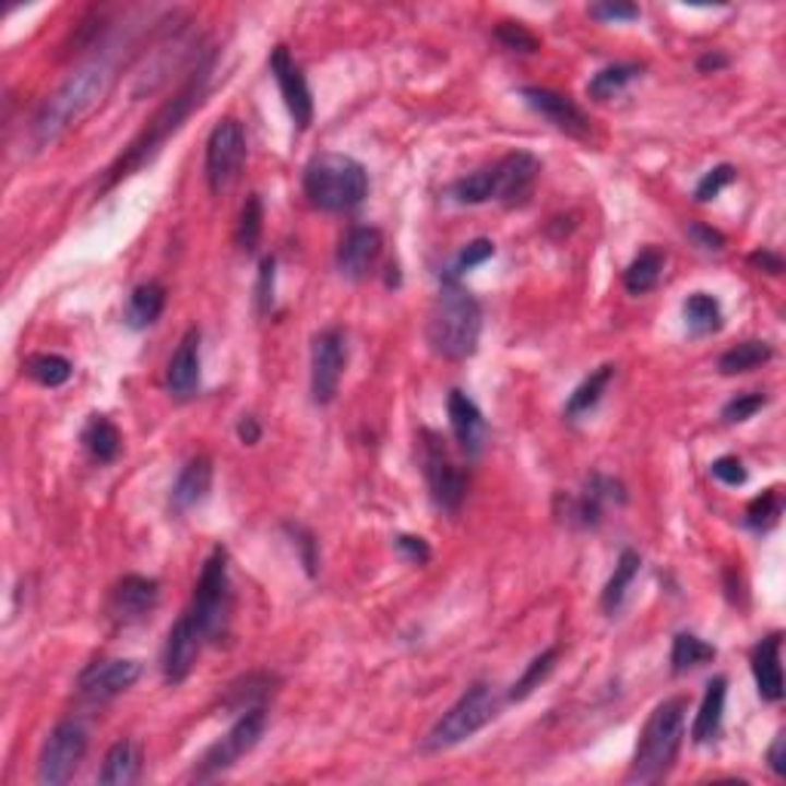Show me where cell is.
Segmentation results:
<instances>
[{"instance_id": "obj_1", "label": "cell", "mask_w": 786, "mask_h": 786, "mask_svg": "<svg viewBox=\"0 0 786 786\" xmlns=\"http://www.w3.org/2000/svg\"><path fill=\"white\" fill-rule=\"evenodd\" d=\"M213 66H215V56L210 52V56L191 71V78L181 83L179 93L172 98H166L164 105L157 108V115L147 120L145 130L132 139V145L123 151V157L111 166L108 184L127 179V176H132L135 169H142L147 160H154V154H157V151H160V147H164L166 142L184 127V120L194 115L196 108L206 102L210 81H213Z\"/></svg>"}, {"instance_id": "obj_2", "label": "cell", "mask_w": 786, "mask_h": 786, "mask_svg": "<svg viewBox=\"0 0 786 786\" xmlns=\"http://www.w3.org/2000/svg\"><path fill=\"white\" fill-rule=\"evenodd\" d=\"M108 86H111V68L105 62H90V66L78 68L34 115L32 145L47 147L52 142H59L71 127H78L83 117L105 98Z\"/></svg>"}, {"instance_id": "obj_3", "label": "cell", "mask_w": 786, "mask_h": 786, "mask_svg": "<svg viewBox=\"0 0 786 786\" xmlns=\"http://www.w3.org/2000/svg\"><path fill=\"white\" fill-rule=\"evenodd\" d=\"M427 344L442 360L474 357L483 335V308L458 283L442 279V293L427 313Z\"/></svg>"}, {"instance_id": "obj_4", "label": "cell", "mask_w": 786, "mask_h": 786, "mask_svg": "<svg viewBox=\"0 0 786 786\" xmlns=\"http://www.w3.org/2000/svg\"><path fill=\"white\" fill-rule=\"evenodd\" d=\"M686 713V698H670V701H664L652 710V716L639 735L636 755H633V765L627 774L630 784H657L670 774V769L676 765V755L682 750Z\"/></svg>"}, {"instance_id": "obj_5", "label": "cell", "mask_w": 786, "mask_h": 786, "mask_svg": "<svg viewBox=\"0 0 786 786\" xmlns=\"http://www.w3.org/2000/svg\"><path fill=\"white\" fill-rule=\"evenodd\" d=\"M305 196L311 200L313 210L323 213H350L357 210L369 194V172L360 160L347 154H317L305 166Z\"/></svg>"}, {"instance_id": "obj_6", "label": "cell", "mask_w": 786, "mask_h": 786, "mask_svg": "<svg viewBox=\"0 0 786 786\" xmlns=\"http://www.w3.org/2000/svg\"><path fill=\"white\" fill-rule=\"evenodd\" d=\"M495 716H498V694L491 691L489 682H474L427 731L425 750L427 753L452 750L464 740H471L476 731H483Z\"/></svg>"}, {"instance_id": "obj_7", "label": "cell", "mask_w": 786, "mask_h": 786, "mask_svg": "<svg viewBox=\"0 0 786 786\" xmlns=\"http://www.w3.org/2000/svg\"><path fill=\"white\" fill-rule=\"evenodd\" d=\"M230 606H234V599H230L228 550L215 547L203 562V572L194 587V603L188 608V615L194 618L206 642H222V636L228 633Z\"/></svg>"}, {"instance_id": "obj_8", "label": "cell", "mask_w": 786, "mask_h": 786, "mask_svg": "<svg viewBox=\"0 0 786 786\" xmlns=\"http://www.w3.org/2000/svg\"><path fill=\"white\" fill-rule=\"evenodd\" d=\"M264 706H252L237 716V722L228 728V735L222 740H215L206 753L200 755L194 769V781H213L218 774L230 771L246 753H252L259 747V740L264 735Z\"/></svg>"}, {"instance_id": "obj_9", "label": "cell", "mask_w": 786, "mask_h": 786, "mask_svg": "<svg viewBox=\"0 0 786 786\" xmlns=\"http://www.w3.org/2000/svg\"><path fill=\"white\" fill-rule=\"evenodd\" d=\"M418 442H421V471H425L433 504L442 513H458L461 504H464V495H467V479L455 467V461L449 458V449H445V442L437 430L425 427L418 433Z\"/></svg>"}, {"instance_id": "obj_10", "label": "cell", "mask_w": 786, "mask_h": 786, "mask_svg": "<svg viewBox=\"0 0 786 786\" xmlns=\"http://www.w3.org/2000/svg\"><path fill=\"white\" fill-rule=\"evenodd\" d=\"M90 747V737L78 719L59 722L49 737L44 740V750L37 759V784L40 786H62L74 777V771L81 769L83 755Z\"/></svg>"}, {"instance_id": "obj_11", "label": "cell", "mask_w": 786, "mask_h": 786, "mask_svg": "<svg viewBox=\"0 0 786 786\" xmlns=\"http://www.w3.org/2000/svg\"><path fill=\"white\" fill-rule=\"evenodd\" d=\"M246 164V132L237 117L218 120L206 139V181L213 194H225Z\"/></svg>"}, {"instance_id": "obj_12", "label": "cell", "mask_w": 786, "mask_h": 786, "mask_svg": "<svg viewBox=\"0 0 786 786\" xmlns=\"http://www.w3.org/2000/svg\"><path fill=\"white\" fill-rule=\"evenodd\" d=\"M342 329H323L311 344V396L317 406H329L338 388H342L344 360H347V347H344Z\"/></svg>"}, {"instance_id": "obj_13", "label": "cell", "mask_w": 786, "mask_h": 786, "mask_svg": "<svg viewBox=\"0 0 786 786\" xmlns=\"http://www.w3.org/2000/svg\"><path fill=\"white\" fill-rule=\"evenodd\" d=\"M520 98L535 115L544 117L550 127H557L559 132H565L572 139H590L593 123H590L587 111L574 98L562 96L557 90H547V86H523Z\"/></svg>"}, {"instance_id": "obj_14", "label": "cell", "mask_w": 786, "mask_h": 786, "mask_svg": "<svg viewBox=\"0 0 786 786\" xmlns=\"http://www.w3.org/2000/svg\"><path fill=\"white\" fill-rule=\"evenodd\" d=\"M267 66H271V74L279 86V96L286 102V111L293 117L295 130L305 132L313 123V96L305 71L295 66V59L286 47H274Z\"/></svg>"}, {"instance_id": "obj_15", "label": "cell", "mask_w": 786, "mask_h": 786, "mask_svg": "<svg viewBox=\"0 0 786 786\" xmlns=\"http://www.w3.org/2000/svg\"><path fill=\"white\" fill-rule=\"evenodd\" d=\"M538 176V157L528 154V151H513L504 160H498V164L491 166V184H495V196L491 200H498L508 210L523 206L525 200L532 196V191H535Z\"/></svg>"}, {"instance_id": "obj_16", "label": "cell", "mask_w": 786, "mask_h": 786, "mask_svg": "<svg viewBox=\"0 0 786 786\" xmlns=\"http://www.w3.org/2000/svg\"><path fill=\"white\" fill-rule=\"evenodd\" d=\"M160 603V584L145 574H127L120 577L108 599V618L117 627H132L151 618V611Z\"/></svg>"}, {"instance_id": "obj_17", "label": "cell", "mask_w": 786, "mask_h": 786, "mask_svg": "<svg viewBox=\"0 0 786 786\" xmlns=\"http://www.w3.org/2000/svg\"><path fill=\"white\" fill-rule=\"evenodd\" d=\"M142 676L139 660H98L90 664L78 679V691L86 704H108L117 694H123L127 688L135 686V679Z\"/></svg>"}, {"instance_id": "obj_18", "label": "cell", "mask_w": 786, "mask_h": 786, "mask_svg": "<svg viewBox=\"0 0 786 786\" xmlns=\"http://www.w3.org/2000/svg\"><path fill=\"white\" fill-rule=\"evenodd\" d=\"M203 633L200 627L194 623V618L184 611L179 621L172 623L169 636H166V648H164V676L169 686H181L191 670H194L196 657H200V648H203Z\"/></svg>"}, {"instance_id": "obj_19", "label": "cell", "mask_w": 786, "mask_h": 786, "mask_svg": "<svg viewBox=\"0 0 786 786\" xmlns=\"http://www.w3.org/2000/svg\"><path fill=\"white\" fill-rule=\"evenodd\" d=\"M381 249H384V237L378 228H350L344 234L342 246H338V255L335 264L342 271V277L347 279H366L372 274V267L381 259Z\"/></svg>"}, {"instance_id": "obj_20", "label": "cell", "mask_w": 786, "mask_h": 786, "mask_svg": "<svg viewBox=\"0 0 786 786\" xmlns=\"http://www.w3.org/2000/svg\"><path fill=\"white\" fill-rule=\"evenodd\" d=\"M166 388L176 400H191L200 391V329L191 326L181 335L176 354L166 366Z\"/></svg>"}, {"instance_id": "obj_21", "label": "cell", "mask_w": 786, "mask_h": 786, "mask_svg": "<svg viewBox=\"0 0 786 786\" xmlns=\"http://www.w3.org/2000/svg\"><path fill=\"white\" fill-rule=\"evenodd\" d=\"M449 425H452L461 452L467 458H476L486 445V418H483V412L474 400L458 388L449 393Z\"/></svg>"}, {"instance_id": "obj_22", "label": "cell", "mask_w": 786, "mask_h": 786, "mask_svg": "<svg viewBox=\"0 0 786 786\" xmlns=\"http://www.w3.org/2000/svg\"><path fill=\"white\" fill-rule=\"evenodd\" d=\"M781 648H784V633H771L753 648V676L759 698L777 704L784 698V667H781Z\"/></svg>"}, {"instance_id": "obj_23", "label": "cell", "mask_w": 786, "mask_h": 786, "mask_svg": "<svg viewBox=\"0 0 786 786\" xmlns=\"http://www.w3.org/2000/svg\"><path fill=\"white\" fill-rule=\"evenodd\" d=\"M210 489H213V461L206 455H196L181 467L179 479L172 483L169 504H172V510L184 513V510L196 508L210 495Z\"/></svg>"}, {"instance_id": "obj_24", "label": "cell", "mask_w": 786, "mask_h": 786, "mask_svg": "<svg viewBox=\"0 0 786 786\" xmlns=\"http://www.w3.org/2000/svg\"><path fill=\"white\" fill-rule=\"evenodd\" d=\"M725 698H728V679H725V676L710 679V686H706L704 691V701H701V710H698L694 725H691V740H694V743H710V740L719 737L722 719H725Z\"/></svg>"}, {"instance_id": "obj_25", "label": "cell", "mask_w": 786, "mask_h": 786, "mask_svg": "<svg viewBox=\"0 0 786 786\" xmlns=\"http://www.w3.org/2000/svg\"><path fill=\"white\" fill-rule=\"evenodd\" d=\"M166 308V289L160 283H142V286H135L130 295V301H127V313H123V323L135 332H142V329L154 326L157 320H160V313Z\"/></svg>"}, {"instance_id": "obj_26", "label": "cell", "mask_w": 786, "mask_h": 786, "mask_svg": "<svg viewBox=\"0 0 786 786\" xmlns=\"http://www.w3.org/2000/svg\"><path fill=\"white\" fill-rule=\"evenodd\" d=\"M142 771V759H139V747L132 740H117L108 750L102 771H98V784L102 786H130L139 781Z\"/></svg>"}, {"instance_id": "obj_27", "label": "cell", "mask_w": 786, "mask_h": 786, "mask_svg": "<svg viewBox=\"0 0 786 786\" xmlns=\"http://www.w3.org/2000/svg\"><path fill=\"white\" fill-rule=\"evenodd\" d=\"M664 264H667V255L660 249H655V246L642 249L636 259L627 264V271H623V289L630 295L652 293L660 283V277H664Z\"/></svg>"}, {"instance_id": "obj_28", "label": "cell", "mask_w": 786, "mask_h": 786, "mask_svg": "<svg viewBox=\"0 0 786 786\" xmlns=\"http://www.w3.org/2000/svg\"><path fill=\"white\" fill-rule=\"evenodd\" d=\"M81 442L83 449H86L98 464H111V461H117V455H120L123 437H120V430H117V425L111 418L93 415V418L86 421V427H83Z\"/></svg>"}, {"instance_id": "obj_29", "label": "cell", "mask_w": 786, "mask_h": 786, "mask_svg": "<svg viewBox=\"0 0 786 786\" xmlns=\"http://www.w3.org/2000/svg\"><path fill=\"white\" fill-rule=\"evenodd\" d=\"M611 378H615V366H611V362L599 366L593 376L584 378V381L574 388L572 396H569V403H565V418H569V421H577L581 415H587L590 409H596V403L603 400V393H606Z\"/></svg>"}, {"instance_id": "obj_30", "label": "cell", "mask_w": 786, "mask_h": 786, "mask_svg": "<svg viewBox=\"0 0 786 786\" xmlns=\"http://www.w3.org/2000/svg\"><path fill=\"white\" fill-rule=\"evenodd\" d=\"M639 569H642V557H639L636 550H623L618 565H615V574L608 577L606 590H603V608H606L608 615H618V611H621L623 599H627V590L636 581Z\"/></svg>"}, {"instance_id": "obj_31", "label": "cell", "mask_w": 786, "mask_h": 786, "mask_svg": "<svg viewBox=\"0 0 786 786\" xmlns=\"http://www.w3.org/2000/svg\"><path fill=\"white\" fill-rule=\"evenodd\" d=\"M642 78V66L636 62H618V66L603 68L599 74H593V81L587 83V96L596 102H608L618 93H623L633 81Z\"/></svg>"}, {"instance_id": "obj_32", "label": "cell", "mask_w": 786, "mask_h": 786, "mask_svg": "<svg viewBox=\"0 0 786 786\" xmlns=\"http://www.w3.org/2000/svg\"><path fill=\"white\" fill-rule=\"evenodd\" d=\"M710 660H716V648L704 642L701 636L694 633H679L672 639V652H670V667L676 676H682L688 670H698L704 667Z\"/></svg>"}, {"instance_id": "obj_33", "label": "cell", "mask_w": 786, "mask_h": 786, "mask_svg": "<svg viewBox=\"0 0 786 786\" xmlns=\"http://www.w3.org/2000/svg\"><path fill=\"white\" fill-rule=\"evenodd\" d=\"M774 357V347L769 342H743L725 350L719 357V372L722 376H743V372H753L759 366Z\"/></svg>"}, {"instance_id": "obj_34", "label": "cell", "mask_w": 786, "mask_h": 786, "mask_svg": "<svg viewBox=\"0 0 786 786\" xmlns=\"http://www.w3.org/2000/svg\"><path fill=\"white\" fill-rule=\"evenodd\" d=\"M686 323L691 335H710L722 329V305L710 293H694L686 298Z\"/></svg>"}, {"instance_id": "obj_35", "label": "cell", "mask_w": 786, "mask_h": 786, "mask_svg": "<svg viewBox=\"0 0 786 786\" xmlns=\"http://www.w3.org/2000/svg\"><path fill=\"white\" fill-rule=\"evenodd\" d=\"M262 230H264L262 196L249 194V196H246L243 210H240V218H237V230H234V240H237V246L243 249L246 255H252V252L259 249Z\"/></svg>"}, {"instance_id": "obj_36", "label": "cell", "mask_w": 786, "mask_h": 786, "mask_svg": "<svg viewBox=\"0 0 786 786\" xmlns=\"http://www.w3.org/2000/svg\"><path fill=\"white\" fill-rule=\"evenodd\" d=\"M25 372H28L37 384H44V388H62V384H68L74 366H71L66 357H59V354H34V357H28V362H25Z\"/></svg>"}, {"instance_id": "obj_37", "label": "cell", "mask_w": 786, "mask_h": 786, "mask_svg": "<svg viewBox=\"0 0 786 786\" xmlns=\"http://www.w3.org/2000/svg\"><path fill=\"white\" fill-rule=\"evenodd\" d=\"M557 657H559V648H547V652H540L528 667H525V672L513 682V688H510V701H525L535 688H540V682L553 672V667H557Z\"/></svg>"}, {"instance_id": "obj_38", "label": "cell", "mask_w": 786, "mask_h": 786, "mask_svg": "<svg viewBox=\"0 0 786 786\" xmlns=\"http://www.w3.org/2000/svg\"><path fill=\"white\" fill-rule=\"evenodd\" d=\"M781 513H784V495H781V489L762 491L747 508V525L755 528V532H769V528L777 525Z\"/></svg>"}, {"instance_id": "obj_39", "label": "cell", "mask_w": 786, "mask_h": 786, "mask_svg": "<svg viewBox=\"0 0 786 786\" xmlns=\"http://www.w3.org/2000/svg\"><path fill=\"white\" fill-rule=\"evenodd\" d=\"M449 194L455 196L461 206H479V203H489L491 196H495L491 169H479L474 176H464V179H458L452 188H449Z\"/></svg>"}, {"instance_id": "obj_40", "label": "cell", "mask_w": 786, "mask_h": 786, "mask_svg": "<svg viewBox=\"0 0 786 786\" xmlns=\"http://www.w3.org/2000/svg\"><path fill=\"white\" fill-rule=\"evenodd\" d=\"M495 40H498L504 49L525 52V56H532V52H538L540 49V37L535 32H528L523 22H498Z\"/></svg>"}, {"instance_id": "obj_41", "label": "cell", "mask_w": 786, "mask_h": 786, "mask_svg": "<svg viewBox=\"0 0 786 786\" xmlns=\"http://www.w3.org/2000/svg\"><path fill=\"white\" fill-rule=\"evenodd\" d=\"M491 255H495V243L491 240H474V243H467L464 249L458 252V259L452 262V267L445 271V283H458L467 271H474L476 264L489 262Z\"/></svg>"}, {"instance_id": "obj_42", "label": "cell", "mask_w": 786, "mask_h": 786, "mask_svg": "<svg viewBox=\"0 0 786 786\" xmlns=\"http://www.w3.org/2000/svg\"><path fill=\"white\" fill-rule=\"evenodd\" d=\"M737 179V169L731 164H719L716 169H710L704 179L698 181V188H694V200L698 203H710V200H716V196Z\"/></svg>"}, {"instance_id": "obj_43", "label": "cell", "mask_w": 786, "mask_h": 786, "mask_svg": "<svg viewBox=\"0 0 786 786\" xmlns=\"http://www.w3.org/2000/svg\"><path fill=\"white\" fill-rule=\"evenodd\" d=\"M769 400H765V393H737L735 400H728L725 406H722V418L728 421V425H740V421H750L755 412L762 409Z\"/></svg>"}, {"instance_id": "obj_44", "label": "cell", "mask_w": 786, "mask_h": 786, "mask_svg": "<svg viewBox=\"0 0 786 786\" xmlns=\"http://www.w3.org/2000/svg\"><path fill=\"white\" fill-rule=\"evenodd\" d=\"M274 279H277V262L274 255H267L259 264V283H255V311L271 313L274 308Z\"/></svg>"}, {"instance_id": "obj_45", "label": "cell", "mask_w": 786, "mask_h": 786, "mask_svg": "<svg viewBox=\"0 0 786 786\" xmlns=\"http://www.w3.org/2000/svg\"><path fill=\"white\" fill-rule=\"evenodd\" d=\"M710 474L716 476L719 483L725 486H743L747 483V467H743V461L737 458V455H722L710 464Z\"/></svg>"}, {"instance_id": "obj_46", "label": "cell", "mask_w": 786, "mask_h": 786, "mask_svg": "<svg viewBox=\"0 0 786 786\" xmlns=\"http://www.w3.org/2000/svg\"><path fill=\"white\" fill-rule=\"evenodd\" d=\"M590 16L596 19V22H633L642 13H639L636 3H593Z\"/></svg>"}, {"instance_id": "obj_47", "label": "cell", "mask_w": 786, "mask_h": 786, "mask_svg": "<svg viewBox=\"0 0 786 786\" xmlns=\"http://www.w3.org/2000/svg\"><path fill=\"white\" fill-rule=\"evenodd\" d=\"M396 553L412 562V565H425L430 559V547L425 538H415V535H400L396 538Z\"/></svg>"}, {"instance_id": "obj_48", "label": "cell", "mask_w": 786, "mask_h": 786, "mask_svg": "<svg viewBox=\"0 0 786 786\" xmlns=\"http://www.w3.org/2000/svg\"><path fill=\"white\" fill-rule=\"evenodd\" d=\"M688 237L701 246V249H710V252H722V249H725V234L713 230L710 225H701V222L688 225Z\"/></svg>"}, {"instance_id": "obj_49", "label": "cell", "mask_w": 786, "mask_h": 786, "mask_svg": "<svg viewBox=\"0 0 786 786\" xmlns=\"http://www.w3.org/2000/svg\"><path fill=\"white\" fill-rule=\"evenodd\" d=\"M750 264H755L765 274H774V277L784 274V259L777 252H771V249H755L753 255H750Z\"/></svg>"}, {"instance_id": "obj_50", "label": "cell", "mask_w": 786, "mask_h": 786, "mask_svg": "<svg viewBox=\"0 0 786 786\" xmlns=\"http://www.w3.org/2000/svg\"><path fill=\"white\" fill-rule=\"evenodd\" d=\"M237 437H240L243 445H255V442L262 440V425H259V418H255V415H243L240 425H237Z\"/></svg>"}, {"instance_id": "obj_51", "label": "cell", "mask_w": 786, "mask_h": 786, "mask_svg": "<svg viewBox=\"0 0 786 786\" xmlns=\"http://www.w3.org/2000/svg\"><path fill=\"white\" fill-rule=\"evenodd\" d=\"M784 743L786 737L777 735L774 737V743L769 747V755H765V762H769V769L777 774V777H784L786 774V759H784Z\"/></svg>"}, {"instance_id": "obj_52", "label": "cell", "mask_w": 786, "mask_h": 786, "mask_svg": "<svg viewBox=\"0 0 786 786\" xmlns=\"http://www.w3.org/2000/svg\"><path fill=\"white\" fill-rule=\"evenodd\" d=\"M295 535H298V547H301V559H305V569L308 574H317V553H313V538L305 532V528H295Z\"/></svg>"}, {"instance_id": "obj_53", "label": "cell", "mask_w": 786, "mask_h": 786, "mask_svg": "<svg viewBox=\"0 0 786 786\" xmlns=\"http://www.w3.org/2000/svg\"><path fill=\"white\" fill-rule=\"evenodd\" d=\"M722 68H728V56H719V52H706L698 59V71H722Z\"/></svg>"}]
</instances>
